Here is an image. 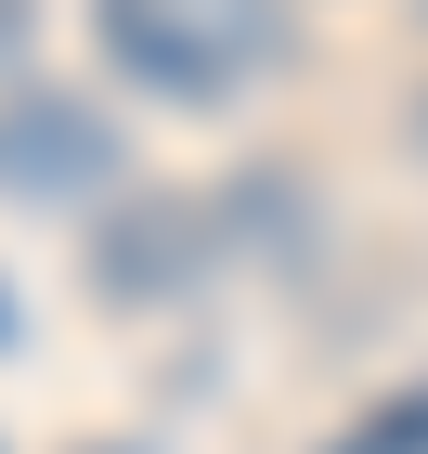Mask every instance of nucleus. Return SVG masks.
I'll use <instances>...</instances> for the list:
<instances>
[{"label":"nucleus","instance_id":"f257e3e1","mask_svg":"<svg viewBox=\"0 0 428 454\" xmlns=\"http://www.w3.org/2000/svg\"><path fill=\"white\" fill-rule=\"evenodd\" d=\"M105 66L169 91V105H234L285 52V0H91Z\"/></svg>","mask_w":428,"mask_h":454},{"label":"nucleus","instance_id":"f03ea898","mask_svg":"<svg viewBox=\"0 0 428 454\" xmlns=\"http://www.w3.org/2000/svg\"><path fill=\"white\" fill-rule=\"evenodd\" d=\"M130 143L91 91H0V208H91L117 195Z\"/></svg>","mask_w":428,"mask_h":454},{"label":"nucleus","instance_id":"7ed1b4c3","mask_svg":"<svg viewBox=\"0 0 428 454\" xmlns=\"http://www.w3.org/2000/svg\"><path fill=\"white\" fill-rule=\"evenodd\" d=\"M105 273H117V286H143V273L182 286V273H195V221H130V234L105 247Z\"/></svg>","mask_w":428,"mask_h":454},{"label":"nucleus","instance_id":"20e7f679","mask_svg":"<svg viewBox=\"0 0 428 454\" xmlns=\"http://www.w3.org/2000/svg\"><path fill=\"white\" fill-rule=\"evenodd\" d=\"M351 454H428V389H416V403H402V416H390V428H363V442H351Z\"/></svg>","mask_w":428,"mask_h":454},{"label":"nucleus","instance_id":"39448f33","mask_svg":"<svg viewBox=\"0 0 428 454\" xmlns=\"http://www.w3.org/2000/svg\"><path fill=\"white\" fill-rule=\"evenodd\" d=\"M416 130H428V105H416Z\"/></svg>","mask_w":428,"mask_h":454},{"label":"nucleus","instance_id":"423d86ee","mask_svg":"<svg viewBox=\"0 0 428 454\" xmlns=\"http://www.w3.org/2000/svg\"><path fill=\"white\" fill-rule=\"evenodd\" d=\"M416 13H428V0H416Z\"/></svg>","mask_w":428,"mask_h":454}]
</instances>
